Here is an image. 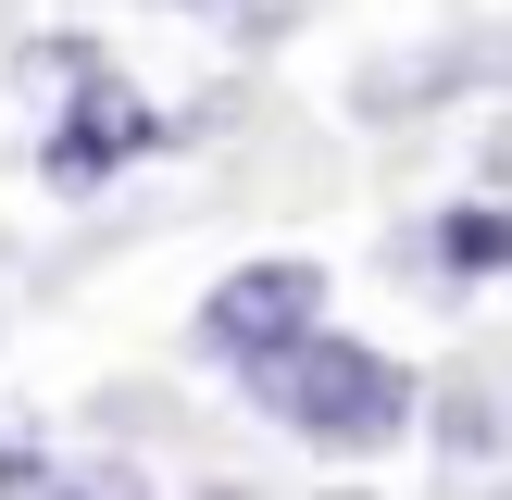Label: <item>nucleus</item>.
<instances>
[{
    "instance_id": "1",
    "label": "nucleus",
    "mask_w": 512,
    "mask_h": 500,
    "mask_svg": "<svg viewBox=\"0 0 512 500\" xmlns=\"http://www.w3.org/2000/svg\"><path fill=\"white\" fill-rule=\"evenodd\" d=\"M250 400H263L288 438H313V450H388L400 425H413V375H400L388 350L338 338V325H300L288 350H263V363H250Z\"/></svg>"
},
{
    "instance_id": "2",
    "label": "nucleus",
    "mask_w": 512,
    "mask_h": 500,
    "mask_svg": "<svg viewBox=\"0 0 512 500\" xmlns=\"http://www.w3.org/2000/svg\"><path fill=\"white\" fill-rule=\"evenodd\" d=\"M300 325H325V263H300V250L213 275V300H200V350H225V363H263Z\"/></svg>"
},
{
    "instance_id": "3",
    "label": "nucleus",
    "mask_w": 512,
    "mask_h": 500,
    "mask_svg": "<svg viewBox=\"0 0 512 500\" xmlns=\"http://www.w3.org/2000/svg\"><path fill=\"white\" fill-rule=\"evenodd\" d=\"M0 500H138V475L100 463V450H38L13 425V438H0Z\"/></svg>"
},
{
    "instance_id": "4",
    "label": "nucleus",
    "mask_w": 512,
    "mask_h": 500,
    "mask_svg": "<svg viewBox=\"0 0 512 500\" xmlns=\"http://www.w3.org/2000/svg\"><path fill=\"white\" fill-rule=\"evenodd\" d=\"M125 150H150V113L113 88V75H100V88L75 100V125L50 138V175H63V188H88V175H100V163H125Z\"/></svg>"
},
{
    "instance_id": "5",
    "label": "nucleus",
    "mask_w": 512,
    "mask_h": 500,
    "mask_svg": "<svg viewBox=\"0 0 512 500\" xmlns=\"http://www.w3.org/2000/svg\"><path fill=\"white\" fill-rule=\"evenodd\" d=\"M438 250H450V263H463V275H500V250H512V225L488 213V200H463V213L438 225Z\"/></svg>"
},
{
    "instance_id": "6",
    "label": "nucleus",
    "mask_w": 512,
    "mask_h": 500,
    "mask_svg": "<svg viewBox=\"0 0 512 500\" xmlns=\"http://www.w3.org/2000/svg\"><path fill=\"white\" fill-rule=\"evenodd\" d=\"M200 13H225V25H275L288 0H200Z\"/></svg>"
},
{
    "instance_id": "7",
    "label": "nucleus",
    "mask_w": 512,
    "mask_h": 500,
    "mask_svg": "<svg viewBox=\"0 0 512 500\" xmlns=\"http://www.w3.org/2000/svg\"><path fill=\"white\" fill-rule=\"evenodd\" d=\"M313 500H363V488H313Z\"/></svg>"
}]
</instances>
